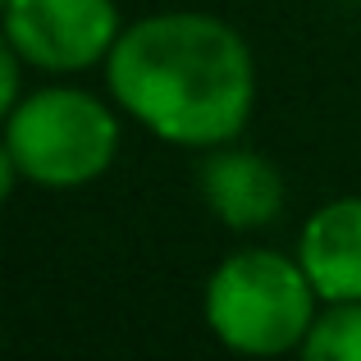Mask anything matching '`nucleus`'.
Segmentation results:
<instances>
[{
  "label": "nucleus",
  "mask_w": 361,
  "mask_h": 361,
  "mask_svg": "<svg viewBox=\"0 0 361 361\" xmlns=\"http://www.w3.org/2000/svg\"><path fill=\"white\" fill-rule=\"evenodd\" d=\"M5 147L14 151V165L27 178L46 188H78L115 160L119 128L97 97L51 87L27 97L9 115Z\"/></svg>",
  "instance_id": "nucleus-3"
},
{
  "label": "nucleus",
  "mask_w": 361,
  "mask_h": 361,
  "mask_svg": "<svg viewBox=\"0 0 361 361\" xmlns=\"http://www.w3.org/2000/svg\"><path fill=\"white\" fill-rule=\"evenodd\" d=\"M202 188L211 211L233 229H256L270 224L283 206V183L274 174L270 160L252 156V151H220L206 160Z\"/></svg>",
  "instance_id": "nucleus-6"
},
{
  "label": "nucleus",
  "mask_w": 361,
  "mask_h": 361,
  "mask_svg": "<svg viewBox=\"0 0 361 361\" xmlns=\"http://www.w3.org/2000/svg\"><path fill=\"white\" fill-rule=\"evenodd\" d=\"M14 42H5L0 37V119H5V110L14 106V92H18V69H14V51H9Z\"/></svg>",
  "instance_id": "nucleus-8"
},
{
  "label": "nucleus",
  "mask_w": 361,
  "mask_h": 361,
  "mask_svg": "<svg viewBox=\"0 0 361 361\" xmlns=\"http://www.w3.org/2000/svg\"><path fill=\"white\" fill-rule=\"evenodd\" d=\"M302 353L311 361H361V302H343L316 320Z\"/></svg>",
  "instance_id": "nucleus-7"
},
{
  "label": "nucleus",
  "mask_w": 361,
  "mask_h": 361,
  "mask_svg": "<svg viewBox=\"0 0 361 361\" xmlns=\"http://www.w3.org/2000/svg\"><path fill=\"white\" fill-rule=\"evenodd\" d=\"M311 279L302 261L279 252H243L215 270L206 288V320L238 353H288L311 334Z\"/></svg>",
  "instance_id": "nucleus-2"
},
{
  "label": "nucleus",
  "mask_w": 361,
  "mask_h": 361,
  "mask_svg": "<svg viewBox=\"0 0 361 361\" xmlns=\"http://www.w3.org/2000/svg\"><path fill=\"white\" fill-rule=\"evenodd\" d=\"M110 0H9L5 37L42 69H87L119 42Z\"/></svg>",
  "instance_id": "nucleus-4"
},
{
  "label": "nucleus",
  "mask_w": 361,
  "mask_h": 361,
  "mask_svg": "<svg viewBox=\"0 0 361 361\" xmlns=\"http://www.w3.org/2000/svg\"><path fill=\"white\" fill-rule=\"evenodd\" d=\"M302 270L329 302H361V197L320 206L302 229Z\"/></svg>",
  "instance_id": "nucleus-5"
},
{
  "label": "nucleus",
  "mask_w": 361,
  "mask_h": 361,
  "mask_svg": "<svg viewBox=\"0 0 361 361\" xmlns=\"http://www.w3.org/2000/svg\"><path fill=\"white\" fill-rule=\"evenodd\" d=\"M5 5H9V0H0V9H5Z\"/></svg>",
  "instance_id": "nucleus-10"
},
{
  "label": "nucleus",
  "mask_w": 361,
  "mask_h": 361,
  "mask_svg": "<svg viewBox=\"0 0 361 361\" xmlns=\"http://www.w3.org/2000/svg\"><path fill=\"white\" fill-rule=\"evenodd\" d=\"M110 92L151 133L183 147L229 142L252 115V55L211 14H160L110 46Z\"/></svg>",
  "instance_id": "nucleus-1"
},
{
  "label": "nucleus",
  "mask_w": 361,
  "mask_h": 361,
  "mask_svg": "<svg viewBox=\"0 0 361 361\" xmlns=\"http://www.w3.org/2000/svg\"><path fill=\"white\" fill-rule=\"evenodd\" d=\"M14 151H9V147H0V202H5V197H9V188H14Z\"/></svg>",
  "instance_id": "nucleus-9"
}]
</instances>
